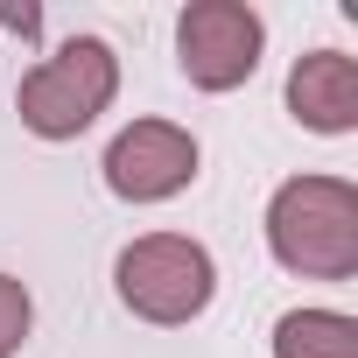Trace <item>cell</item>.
Here are the masks:
<instances>
[{
  "label": "cell",
  "instance_id": "6da1fadb",
  "mask_svg": "<svg viewBox=\"0 0 358 358\" xmlns=\"http://www.w3.org/2000/svg\"><path fill=\"white\" fill-rule=\"evenodd\" d=\"M267 246L302 281H351L358 274V183L288 176L267 204Z\"/></svg>",
  "mask_w": 358,
  "mask_h": 358
},
{
  "label": "cell",
  "instance_id": "7a4b0ae2",
  "mask_svg": "<svg viewBox=\"0 0 358 358\" xmlns=\"http://www.w3.org/2000/svg\"><path fill=\"white\" fill-rule=\"evenodd\" d=\"M113 92H120V57H113V43L71 36L57 57H43V64L22 78L15 106H22V127H29V134H43V141H78V134L113 106Z\"/></svg>",
  "mask_w": 358,
  "mask_h": 358
},
{
  "label": "cell",
  "instance_id": "3957f363",
  "mask_svg": "<svg viewBox=\"0 0 358 358\" xmlns=\"http://www.w3.org/2000/svg\"><path fill=\"white\" fill-rule=\"evenodd\" d=\"M113 281H120V302H127L141 323H190V316H204L211 295H218L211 253H204L197 239H183V232H148V239H134V246L120 253Z\"/></svg>",
  "mask_w": 358,
  "mask_h": 358
},
{
  "label": "cell",
  "instance_id": "277c9868",
  "mask_svg": "<svg viewBox=\"0 0 358 358\" xmlns=\"http://www.w3.org/2000/svg\"><path fill=\"white\" fill-rule=\"evenodd\" d=\"M267 50V22L246 0H190L183 22H176V64L197 92H232L260 71Z\"/></svg>",
  "mask_w": 358,
  "mask_h": 358
},
{
  "label": "cell",
  "instance_id": "5b68a950",
  "mask_svg": "<svg viewBox=\"0 0 358 358\" xmlns=\"http://www.w3.org/2000/svg\"><path fill=\"white\" fill-rule=\"evenodd\" d=\"M197 183V134L176 120H134L106 148V190L127 204H162Z\"/></svg>",
  "mask_w": 358,
  "mask_h": 358
},
{
  "label": "cell",
  "instance_id": "8992f818",
  "mask_svg": "<svg viewBox=\"0 0 358 358\" xmlns=\"http://www.w3.org/2000/svg\"><path fill=\"white\" fill-rule=\"evenodd\" d=\"M288 113L309 134H351L358 127V64L344 50H309L288 71Z\"/></svg>",
  "mask_w": 358,
  "mask_h": 358
},
{
  "label": "cell",
  "instance_id": "52a82bcc",
  "mask_svg": "<svg viewBox=\"0 0 358 358\" xmlns=\"http://www.w3.org/2000/svg\"><path fill=\"white\" fill-rule=\"evenodd\" d=\"M274 358H358V323L344 309H288L274 323Z\"/></svg>",
  "mask_w": 358,
  "mask_h": 358
},
{
  "label": "cell",
  "instance_id": "ba28073f",
  "mask_svg": "<svg viewBox=\"0 0 358 358\" xmlns=\"http://www.w3.org/2000/svg\"><path fill=\"white\" fill-rule=\"evenodd\" d=\"M29 323H36V302H29V288H22L15 274H0V358H15V351H22Z\"/></svg>",
  "mask_w": 358,
  "mask_h": 358
},
{
  "label": "cell",
  "instance_id": "9c48e42d",
  "mask_svg": "<svg viewBox=\"0 0 358 358\" xmlns=\"http://www.w3.org/2000/svg\"><path fill=\"white\" fill-rule=\"evenodd\" d=\"M0 29H8V36H43V8H15V0H0Z\"/></svg>",
  "mask_w": 358,
  "mask_h": 358
}]
</instances>
